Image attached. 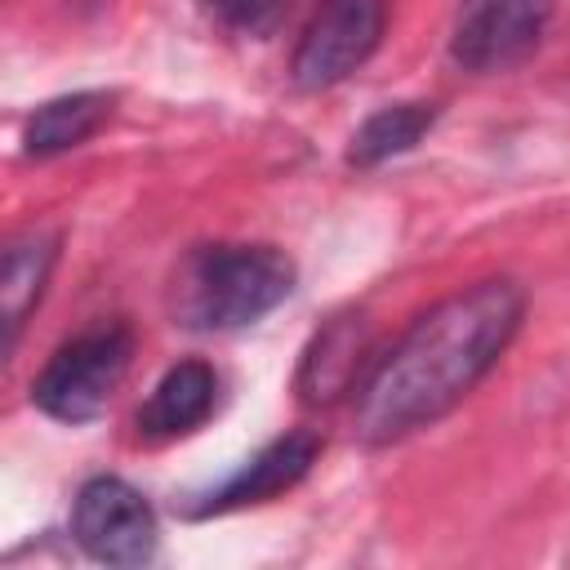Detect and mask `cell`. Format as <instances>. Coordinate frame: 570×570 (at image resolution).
<instances>
[{
  "instance_id": "cell-1",
  "label": "cell",
  "mask_w": 570,
  "mask_h": 570,
  "mask_svg": "<svg viewBox=\"0 0 570 570\" xmlns=\"http://www.w3.org/2000/svg\"><path fill=\"white\" fill-rule=\"evenodd\" d=\"M525 294L508 276L476 281L428 307L352 392V432L392 445L450 414L508 352L521 330Z\"/></svg>"
},
{
  "instance_id": "cell-10",
  "label": "cell",
  "mask_w": 570,
  "mask_h": 570,
  "mask_svg": "<svg viewBox=\"0 0 570 570\" xmlns=\"http://www.w3.org/2000/svg\"><path fill=\"white\" fill-rule=\"evenodd\" d=\"M58 263V236L49 232H22L4 245V267H0V307H4V352H13L22 321L36 312L49 272Z\"/></svg>"
},
{
  "instance_id": "cell-5",
  "label": "cell",
  "mask_w": 570,
  "mask_h": 570,
  "mask_svg": "<svg viewBox=\"0 0 570 570\" xmlns=\"http://www.w3.org/2000/svg\"><path fill=\"white\" fill-rule=\"evenodd\" d=\"M76 543L107 566H147L156 557V512L120 476H89L71 508Z\"/></svg>"
},
{
  "instance_id": "cell-11",
  "label": "cell",
  "mask_w": 570,
  "mask_h": 570,
  "mask_svg": "<svg viewBox=\"0 0 570 570\" xmlns=\"http://www.w3.org/2000/svg\"><path fill=\"white\" fill-rule=\"evenodd\" d=\"M361 356H365V334H361V321L352 316H338L334 325H325L316 334V343L307 347L303 356V370H298V392L303 401L321 405V401H334L338 392H356L361 387Z\"/></svg>"
},
{
  "instance_id": "cell-12",
  "label": "cell",
  "mask_w": 570,
  "mask_h": 570,
  "mask_svg": "<svg viewBox=\"0 0 570 570\" xmlns=\"http://www.w3.org/2000/svg\"><path fill=\"white\" fill-rule=\"evenodd\" d=\"M436 125V102H387L374 116L361 120V129L347 142V165L374 169L383 160H396L423 142V134Z\"/></svg>"
},
{
  "instance_id": "cell-9",
  "label": "cell",
  "mask_w": 570,
  "mask_h": 570,
  "mask_svg": "<svg viewBox=\"0 0 570 570\" xmlns=\"http://www.w3.org/2000/svg\"><path fill=\"white\" fill-rule=\"evenodd\" d=\"M111 102L116 98L102 89H80V94L40 102L22 125V151L36 160H49V156L80 147L85 138H94L102 129V120L111 116Z\"/></svg>"
},
{
  "instance_id": "cell-4",
  "label": "cell",
  "mask_w": 570,
  "mask_h": 570,
  "mask_svg": "<svg viewBox=\"0 0 570 570\" xmlns=\"http://www.w3.org/2000/svg\"><path fill=\"white\" fill-rule=\"evenodd\" d=\"M387 0H321L294 45L289 76L298 89H330L347 80L383 40Z\"/></svg>"
},
{
  "instance_id": "cell-2",
  "label": "cell",
  "mask_w": 570,
  "mask_h": 570,
  "mask_svg": "<svg viewBox=\"0 0 570 570\" xmlns=\"http://www.w3.org/2000/svg\"><path fill=\"white\" fill-rule=\"evenodd\" d=\"M294 294V263L276 245H200L183 258L169 312L183 330H245Z\"/></svg>"
},
{
  "instance_id": "cell-8",
  "label": "cell",
  "mask_w": 570,
  "mask_h": 570,
  "mask_svg": "<svg viewBox=\"0 0 570 570\" xmlns=\"http://www.w3.org/2000/svg\"><path fill=\"white\" fill-rule=\"evenodd\" d=\"M218 401V374L205 361H178L160 374L151 396L138 410V436L142 441H174L196 432Z\"/></svg>"
},
{
  "instance_id": "cell-3",
  "label": "cell",
  "mask_w": 570,
  "mask_h": 570,
  "mask_svg": "<svg viewBox=\"0 0 570 570\" xmlns=\"http://www.w3.org/2000/svg\"><path fill=\"white\" fill-rule=\"evenodd\" d=\"M134 361V334L120 321H98L71 334L36 374L31 401L58 423H89L107 410Z\"/></svg>"
},
{
  "instance_id": "cell-7",
  "label": "cell",
  "mask_w": 570,
  "mask_h": 570,
  "mask_svg": "<svg viewBox=\"0 0 570 570\" xmlns=\"http://www.w3.org/2000/svg\"><path fill=\"white\" fill-rule=\"evenodd\" d=\"M316 454H321L316 432H303V428H298V432H285V436H276L272 445H263L254 459H245V463H240L223 485H214L191 512H196V517H214V512H236V508H249V503H267L272 494L298 485V481L312 472Z\"/></svg>"
},
{
  "instance_id": "cell-13",
  "label": "cell",
  "mask_w": 570,
  "mask_h": 570,
  "mask_svg": "<svg viewBox=\"0 0 570 570\" xmlns=\"http://www.w3.org/2000/svg\"><path fill=\"white\" fill-rule=\"evenodd\" d=\"M263 4H267V0H205V9H209L214 18H223V22H232V27L254 22Z\"/></svg>"
},
{
  "instance_id": "cell-6",
  "label": "cell",
  "mask_w": 570,
  "mask_h": 570,
  "mask_svg": "<svg viewBox=\"0 0 570 570\" xmlns=\"http://www.w3.org/2000/svg\"><path fill=\"white\" fill-rule=\"evenodd\" d=\"M552 18V0H459L450 58L468 71H503L521 62Z\"/></svg>"
}]
</instances>
